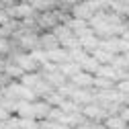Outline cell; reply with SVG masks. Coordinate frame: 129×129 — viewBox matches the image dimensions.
Segmentation results:
<instances>
[{"instance_id":"cell-12","label":"cell","mask_w":129,"mask_h":129,"mask_svg":"<svg viewBox=\"0 0 129 129\" xmlns=\"http://www.w3.org/2000/svg\"><path fill=\"white\" fill-rule=\"evenodd\" d=\"M119 92H123L125 96H129V80H121V82H117V86H115Z\"/></svg>"},{"instance_id":"cell-18","label":"cell","mask_w":129,"mask_h":129,"mask_svg":"<svg viewBox=\"0 0 129 129\" xmlns=\"http://www.w3.org/2000/svg\"><path fill=\"white\" fill-rule=\"evenodd\" d=\"M0 2H2V0H0Z\"/></svg>"},{"instance_id":"cell-4","label":"cell","mask_w":129,"mask_h":129,"mask_svg":"<svg viewBox=\"0 0 129 129\" xmlns=\"http://www.w3.org/2000/svg\"><path fill=\"white\" fill-rule=\"evenodd\" d=\"M39 47H43L45 51H51V49H57V47H61L59 39L53 35V33H45L39 37Z\"/></svg>"},{"instance_id":"cell-16","label":"cell","mask_w":129,"mask_h":129,"mask_svg":"<svg viewBox=\"0 0 129 129\" xmlns=\"http://www.w3.org/2000/svg\"><path fill=\"white\" fill-rule=\"evenodd\" d=\"M4 68H6V63H4L2 59H0V70H4Z\"/></svg>"},{"instance_id":"cell-17","label":"cell","mask_w":129,"mask_h":129,"mask_svg":"<svg viewBox=\"0 0 129 129\" xmlns=\"http://www.w3.org/2000/svg\"><path fill=\"white\" fill-rule=\"evenodd\" d=\"M125 105H127V107H129V96H127V103H125Z\"/></svg>"},{"instance_id":"cell-13","label":"cell","mask_w":129,"mask_h":129,"mask_svg":"<svg viewBox=\"0 0 129 129\" xmlns=\"http://www.w3.org/2000/svg\"><path fill=\"white\" fill-rule=\"evenodd\" d=\"M6 51H10V43L4 37H0V53H6Z\"/></svg>"},{"instance_id":"cell-3","label":"cell","mask_w":129,"mask_h":129,"mask_svg":"<svg viewBox=\"0 0 129 129\" xmlns=\"http://www.w3.org/2000/svg\"><path fill=\"white\" fill-rule=\"evenodd\" d=\"M17 115L21 119H35V107L29 101H19L17 103Z\"/></svg>"},{"instance_id":"cell-8","label":"cell","mask_w":129,"mask_h":129,"mask_svg":"<svg viewBox=\"0 0 129 129\" xmlns=\"http://www.w3.org/2000/svg\"><path fill=\"white\" fill-rule=\"evenodd\" d=\"M113 86H117V82H113V80H109V78L94 76V90H111Z\"/></svg>"},{"instance_id":"cell-11","label":"cell","mask_w":129,"mask_h":129,"mask_svg":"<svg viewBox=\"0 0 129 129\" xmlns=\"http://www.w3.org/2000/svg\"><path fill=\"white\" fill-rule=\"evenodd\" d=\"M4 72H6L10 78H19V80H21V78L27 74V72H25L21 66H6V68H4Z\"/></svg>"},{"instance_id":"cell-9","label":"cell","mask_w":129,"mask_h":129,"mask_svg":"<svg viewBox=\"0 0 129 129\" xmlns=\"http://www.w3.org/2000/svg\"><path fill=\"white\" fill-rule=\"evenodd\" d=\"M43 80V76L41 74H25L23 78H21V82L25 84V86H29V88H35L39 82Z\"/></svg>"},{"instance_id":"cell-1","label":"cell","mask_w":129,"mask_h":129,"mask_svg":"<svg viewBox=\"0 0 129 129\" xmlns=\"http://www.w3.org/2000/svg\"><path fill=\"white\" fill-rule=\"evenodd\" d=\"M17 66H21L25 72H31V74H33V70H37L41 63H39L33 55H31V53H29V55L25 53V55H19V57H17Z\"/></svg>"},{"instance_id":"cell-6","label":"cell","mask_w":129,"mask_h":129,"mask_svg":"<svg viewBox=\"0 0 129 129\" xmlns=\"http://www.w3.org/2000/svg\"><path fill=\"white\" fill-rule=\"evenodd\" d=\"M92 57H96V59H99L101 63H103V66H113V61H115V53H109V51H105V49H96L94 53H90Z\"/></svg>"},{"instance_id":"cell-15","label":"cell","mask_w":129,"mask_h":129,"mask_svg":"<svg viewBox=\"0 0 129 129\" xmlns=\"http://www.w3.org/2000/svg\"><path fill=\"white\" fill-rule=\"evenodd\" d=\"M119 115H121V117H123V119H125V121L129 123V107H127V105H125V107L121 109V113H119Z\"/></svg>"},{"instance_id":"cell-14","label":"cell","mask_w":129,"mask_h":129,"mask_svg":"<svg viewBox=\"0 0 129 129\" xmlns=\"http://www.w3.org/2000/svg\"><path fill=\"white\" fill-rule=\"evenodd\" d=\"M8 113H10V111H6L4 107H0V121H8V119H10Z\"/></svg>"},{"instance_id":"cell-2","label":"cell","mask_w":129,"mask_h":129,"mask_svg":"<svg viewBox=\"0 0 129 129\" xmlns=\"http://www.w3.org/2000/svg\"><path fill=\"white\" fill-rule=\"evenodd\" d=\"M72 84H76L78 88H94V76L88 72H80L72 78Z\"/></svg>"},{"instance_id":"cell-10","label":"cell","mask_w":129,"mask_h":129,"mask_svg":"<svg viewBox=\"0 0 129 129\" xmlns=\"http://www.w3.org/2000/svg\"><path fill=\"white\" fill-rule=\"evenodd\" d=\"M31 4H33L37 10H41V12H49V10H51V6H53L55 2H53V0H33Z\"/></svg>"},{"instance_id":"cell-7","label":"cell","mask_w":129,"mask_h":129,"mask_svg":"<svg viewBox=\"0 0 129 129\" xmlns=\"http://www.w3.org/2000/svg\"><path fill=\"white\" fill-rule=\"evenodd\" d=\"M59 70H61V74H63V76H72V78H74L76 74H80V72H84V70H82V66H80V63H76V61L61 63Z\"/></svg>"},{"instance_id":"cell-5","label":"cell","mask_w":129,"mask_h":129,"mask_svg":"<svg viewBox=\"0 0 129 129\" xmlns=\"http://www.w3.org/2000/svg\"><path fill=\"white\" fill-rule=\"evenodd\" d=\"M107 129H127V121L121 115H109L103 123Z\"/></svg>"}]
</instances>
